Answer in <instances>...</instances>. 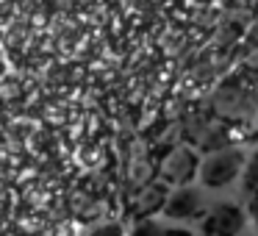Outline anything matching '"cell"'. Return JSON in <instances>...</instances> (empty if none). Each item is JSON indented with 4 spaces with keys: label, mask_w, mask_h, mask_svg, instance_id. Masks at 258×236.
<instances>
[{
    "label": "cell",
    "mask_w": 258,
    "mask_h": 236,
    "mask_svg": "<svg viewBox=\"0 0 258 236\" xmlns=\"http://www.w3.org/2000/svg\"><path fill=\"white\" fill-rule=\"evenodd\" d=\"M131 236H191V233L183 228H164L156 219H139L131 230Z\"/></svg>",
    "instance_id": "6"
},
{
    "label": "cell",
    "mask_w": 258,
    "mask_h": 236,
    "mask_svg": "<svg viewBox=\"0 0 258 236\" xmlns=\"http://www.w3.org/2000/svg\"><path fill=\"white\" fill-rule=\"evenodd\" d=\"M200 172V158L195 150L189 147H178L169 153V158L164 161V184H175V186H189V181Z\"/></svg>",
    "instance_id": "4"
},
{
    "label": "cell",
    "mask_w": 258,
    "mask_h": 236,
    "mask_svg": "<svg viewBox=\"0 0 258 236\" xmlns=\"http://www.w3.org/2000/svg\"><path fill=\"white\" fill-rule=\"evenodd\" d=\"M241 178H244V192H247V195H250V197L258 195V150L252 153L250 158H247Z\"/></svg>",
    "instance_id": "7"
},
{
    "label": "cell",
    "mask_w": 258,
    "mask_h": 236,
    "mask_svg": "<svg viewBox=\"0 0 258 236\" xmlns=\"http://www.w3.org/2000/svg\"><path fill=\"white\" fill-rule=\"evenodd\" d=\"M244 228V211L236 203H217L203 217L200 233L203 236H239Z\"/></svg>",
    "instance_id": "2"
},
{
    "label": "cell",
    "mask_w": 258,
    "mask_h": 236,
    "mask_svg": "<svg viewBox=\"0 0 258 236\" xmlns=\"http://www.w3.org/2000/svg\"><path fill=\"white\" fill-rule=\"evenodd\" d=\"M247 156L239 147H222V150L211 153L206 161H200V184L206 189H222L230 181H236L244 172Z\"/></svg>",
    "instance_id": "1"
},
{
    "label": "cell",
    "mask_w": 258,
    "mask_h": 236,
    "mask_svg": "<svg viewBox=\"0 0 258 236\" xmlns=\"http://www.w3.org/2000/svg\"><path fill=\"white\" fill-rule=\"evenodd\" d=\"M92 236H122V228H119V225H103V228H97Z\"/></svg>",
    "instance_id": "8"
},
{
    "label": "cell",
    "mask_w": 258,
    "mask_h": 236,
    "mask_svg": "<svg viewBox=\"0 0 258 236\" xmlns=\"http://www.w3.org/2000/svg\"><path fill=\"white\" fill-rule=\"evenodd\" d=\"M247 217H250L252 222L258 225V195H252L250 203H247Z\"/></svg>",
    "instance_id": "9"
},
{
    "label": "cell",
    "mask_w": 258,
    "mask_h": 236,
    "mask_svg": "<svg viewBox=\"0 0 258 236\" xmlns=\"http://www.w3.org/2000/svg\"><path fill=\"white\" fill-rule=\"evenodd\" d=\"M167 197H169V186L167 184L145 186L142 195L136 197V203H134V214H136V217H150V214H156V211H164Z\"/></svg>",
    "instance_id": "5"
},
{
    "label": "cell",
    "mask_w": 258,
    "mask_h": 236,
    "mask_svg": "<svg viewBox=\"0 0 258 236\" xmlns=\"http://www.w3.org/2000/svg\"><path fill=\"white\" fill-rule=\"evenodd\" d=\"M203 211H206V200H203V192L195 186H178L164 206V217L169 219H197L203 217Z\"/></svg>",
    "instance_id": "3"
}]
</instances>
